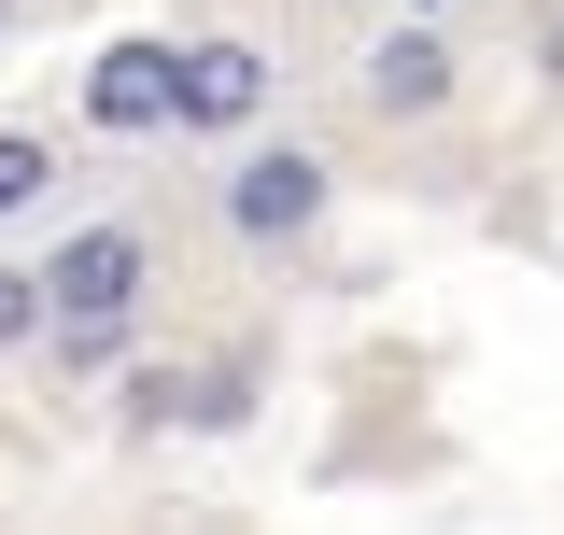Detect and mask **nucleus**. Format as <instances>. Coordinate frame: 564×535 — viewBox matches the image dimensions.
Instances as JSON below:
<instances>
[{
  "instance_id": "1",
  "label": "nucleus",
  "mask_w": 564,
  "mask_h": 535,
  "mask_svg": "<svg viewBox=\"0 0 564 535\" xmlns=\"http://www.w3.org/2000/svg\"><path fill=\"white\" fill-rule=\"evenodd\" d=\"M43 296H57V325H128V296H141V240H128V226H85V240H57Z\"/></svg>"
},
{
  "instance_id": "2",
  "label": "nucleus",
  "mask_w": 564,
  "mask_h": 535,
  "mask_svg": "<svg viewBox=\"0 0 564 535\" xmlns=\"http://www.w3.org/2000/svg\"><path fill=\"white\" fill-rule=\"evenodd\" d=\"M85 113H99L113 141H128V128H170V113H184V57H170V43H113V57L85 70Z\"/></svg>"
},
{
  "instance_id": "3",
  "label": "nucleus",
  "mask_w": 564,
  "mask_h": 535,
  "mask_svg": "<svg viewBox=\"0 0 564 535\" xmlns=\"http://www.w3.org/2000/svg\"><path fill=\"white\" fill-rule=\"evenodd\" d=\"M311 211H325V170H311L296 141H282V155H240V184H226V226H240V240H296Z\"/></svg>"
},
{
  "instance_id": "4",
  "label": "nucleus",
  "mask_w": 564,
  "mask_h": 535,
  "mask_svg": "<svg viewBox=\"0 0 564 535\" xmlns=\"http://www.w3.org/2000/svg\"><path fill=\"white\" fill-rule=\"evenodd\" d=\"M269 113V57L254 43H198L184 57V128H254Z\"/></svg>"
},
{
  "instance_id": "5",
  "label": "nucleus",
  "mask_w": 564,
  "mask_h": 535,
  "mask_svg": "<svg viewBox=\"0 0 564 535\" xmlns=\"http://www.w3.org/2000/svg\"><path fill=\"white\" fill-rule=\"evenodd\" d=\"M437 99H452V57H437L423 29H395V43L367 57V113L395 128V113H437Z\"/></svg>"
},
{
  "instance_id": "6",
  "label": "nucleus",
  "mask_w": 564,
  "mask_h": 535,
  "mask_svg": "<svg viewBox=\"0 0 564 535\" xmlns=\"http://www.w3.org/2000/svg\"><path fill=\"white\" fill-rule=\"evenodd\" d=\"M43 184H57V170H43V141H0V211H29Z\"/></svg>"
},
{
  "instance_id": "7",
  "label": "nucleus",
  "mask_w": 564,
  "mask_h": 535,
  "mask_svg": "<svg viewBox=\"0 0 564 535\" xmlns=\"http://www.w3.org/2000/svg\"><path fill=\"white\" fill-rule=\"evenodd\" d=\"M43 310H57V296H43L29 268H0V338H29V325H43Z\"/></svg>"
}]
</instances>
